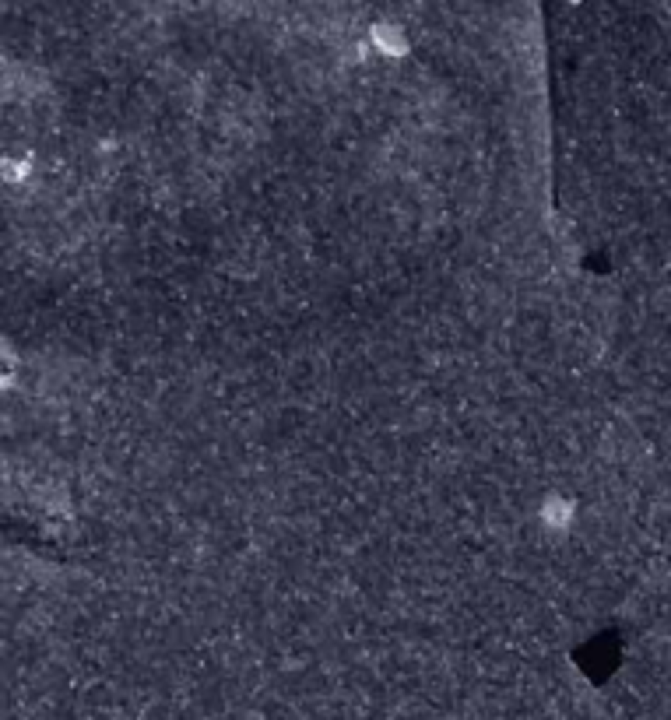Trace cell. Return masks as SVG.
Wrapping results in <instances>:
<instances>
[{"instance_id":"2","label":"cell","mask_w":671,"mask_h":720,"mask_svg":"<svg viewBox=\"0 0 671 720\" xmlns=\"http://www.w3.org/2000/svg\"><path fill=\"white\" fill-rule=\"evenodd\" d=\"M545 513H548V520H552V524H559V527H562V524L569 520V513H573V509H569L562 499H552V502H548V509H545Z\"/></svg>"},{"instance_id":"1","label":"cell","mask_w":671,"mask_h":720,"mask_svg":"<svg viewBox=\"0 0 671 720\" xmlns=\"http://www.w3.org/2000/svg\"><path fill=\"white\" fill-rule=\"evenodd\" d=\"M373 39H376L380 49H390V53H401V49H405V39L398 36V28H383V25H380L376 32H373Z\"/></svg>"}]
</instances>
